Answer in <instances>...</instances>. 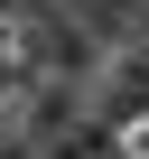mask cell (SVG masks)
<instances>
[{
  "instance_id": "obj_1",
  "label": "cell",
  "mask_w": 149,
  "mask_h": 159,
  "mask_svg": "<svg viewBox=\"0 0 149 159\" xmlns=\"http://www.w3.org/2000/svg\"><path fill=\"white\" fill-rule=\"evenodd\" d=\"M93 112H84V75H37V84H28V103H19V122L10 131H28L37 150H56L65 131H84Z\"/></svg>"
}]
</instances>
